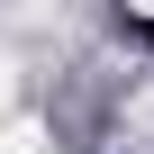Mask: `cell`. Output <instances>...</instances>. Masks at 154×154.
I'll use <instances>...</instances> for the list:
<instances>
[{"label":"cell","mask_w":154,"mask_h":154,"mask_svg":"<svg viewBox=\"0 0 154 154\" xmlns=\"http://www.w3.org/2000/svg\"><path fill=\"white\" fill-rule=\"evenodd\" d=\"M0 109H9V63H0Z\"/></svg>","instance_id":"1"}]
</instances>
